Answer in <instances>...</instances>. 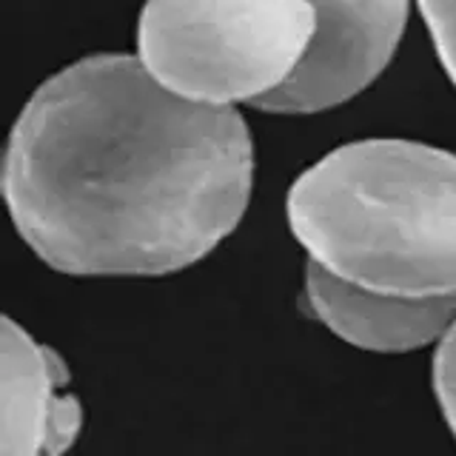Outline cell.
Instances as JSON below:
<instances>
[{
  "label": "cell",
  "mask_w": 456,
  "mask_h": 456,
  "mask_svg": "<svg viewBox=\"0 0 456 456\" xmlns=\"http://www.w3.org/2000/svg\"><path fill=\"white\" fill-rule=\"evenodd\" d=\"M254 142L234 106L180 97L132 54L49 77L12 128L4 197L26 246L75 277H163L240 225Z\"/></svg>",
  "instance_id": "1"
},
{
  "label": "cell",
  "mask_w": 456,
  "mask_h": 456,
  "mask_svg": "<svg viewBox=\"0 0 456 456\" xmlns=\"http://www.w3.org/2000/svg\"><path fill=\"white\" fill-rule=\"evenodd\" d=\"M289 223L308 260L399 297H456V154L356 140L303 171Z\"/></svg>",
  "instance_id": "2"
},
{
  "label": "cell",
  "mask_w": 456,
  "mask_h": 456,
  "mask_svg": "<svg viewBox=\"0 0 456 456\" xmlns=\"http://www.w3.org/2000/svg\"><path fill=\"white\" fill-rule=\"evenodd\" d=\"M314 35L308 0H146L137 57L180 97L254 106L294 77Z\"/></svg>",
  "instance_id": "3"
},
{
  "label": "cell",
  "mask_w": 456,
  "mask_h": 456,
  "mask_svg": "<svg viewBox=\"0 0 456 456\" xmlns=\"http://www.w3.org/2000/svg\"><path fill=\"white\" fill-rule=\"evenodd\" d=\"M317 35L294 77L256 100L268 114L328 111L374 83L403 40L411 0H308Z\"/></svg>",
  "instance_id": "4"
},
{
  "label": "cell",
  "mask_w": 456,
  "mask_h": 456,
  "mask_svg": "<svg viewBox=\"0 0 456 456\" xmlns=\"http://www.w3.org/2000/svg\"><path fill=\"white\" fill-rule=\"evenodd\" d=\"M0 453H63L83 428L77 396L57 394L69 382L66 362L49 346L4 320L0 339Z\"/></svg>",
  "instance_id": "5"
},
{
  "label": "cell",
  "mask_w": 456,
  "mask_h": 456,
  "mask_svg": "<svg viewBox=\"0 0 456 456\" xmlns=\"http://www.w3.org/2000/svg\"><path fill=\"white\" fill-rule=\"evenodd\" d=\"M305 299L317 320L356 348L405 354L439 342L456 320V297H399L334 277L308 260Z\"/></svg>",
  "instance_id": "6"
},
{
  "label": "cell",
  "mask_w": 456,
  "mask_h": 456,
  "mask_svg": "<svg viewBox=\"0 0 456 456\" xmlns=\"http://www.w3.org/2000/svg\"><path fill=\"white\" fill-rule=\"evenodd\" d=\"M419 12L439 61L456 86V0H419Z\"/></svg>",
  "instance_id": "7"
},
{
  "label": "cell",
  "mask_w": 456,
  "mask_h": 456,
  "mask_svg": "<svg viewBox=\"0 0 456 456\" xmlns=\"http://www.w3.org/2000/svg\"><path fill=\"white\" fill-rule=\"evenodd\" d=\"M434 391L439 399L442 417L456 436V320L448 328V334L439 339L434 356Z\"/></svg>",
  "instance_id": "8"
}]
</instances>
